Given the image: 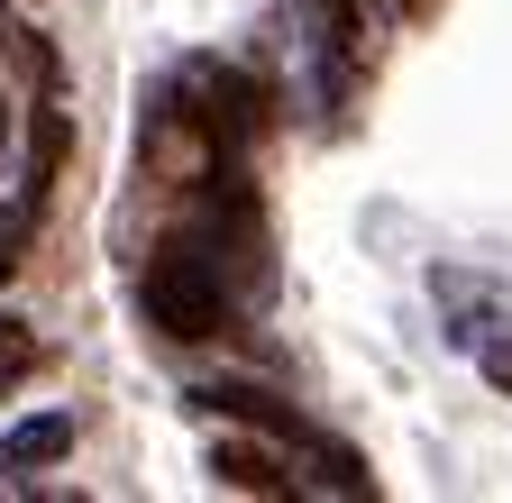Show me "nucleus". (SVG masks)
Returning a JSON list of instances; mask_svg holds the SVG:
<instances>
[{
  "label": "nucleus",
  "mask_w": 512,
  "mask_h": 503,
  "mask_svg": "<svg viewBox=\"0 0 512 503\" xmlns=\"http://www.w3.org/2000/svg\"><path fill=\"white\" fill-rule=\"evenodd\" d=\"M403 19H430V0H403Z\"/></svg>",
  "instance_id": "nucleus-8"
},
{
  "label": "nucleus",
  "mask_w": 512,
  "mask_h": 503,
  "mask_svg": "<svg viewBox=\"0 0 512 503\" xmlns=\"http://www.w3.org/2000/svg\"><path fill=\"white\" fill-rule=\"evenodd\" d=\"M0 138H10V92H0Z\"/></svg>",
  "instance_id": "nucleus-9"
},
{
  "label": "nucleus",
  "mask_w": 512,
  "mask_h": 503,
  "mask_svg": "<svg viewBox=\"0 0 512 503\" xmlns=\"http://www.w3.org/2000/svg\"><path fill=\"white\" fill-rule=\"evenodd\" d=\"M0 55H10V65L28 74V92H37V101H55V46H46L37 28H19V19H0Z\"/></svg>",
  "instance_id": "nucleus-5"
},
{
  "label": "nucleus",
  "mask_w": 512,
  "mask_h": 503,
  "mask_svg": "<svg viewBox=\"0 0 512 503\" xmlns=\"http://www.w3.org/2000/svg\"><path fill=\"white\" fill-rule=\"evenodd\" d=\"M266 83L256 74H238V65H183V83L156 101V119L174 138H192V147H211V156H238L256 129H266Z\"/></svg>",
  "instance_id": "nucleus-2"
},
{
  "label": "nucleus",
  "mask_w": 512,
  "mask_h": 503,
  "mask_svg": "<svg viewBox=\"0 0 512 503\" xmlns=\"http://www.w3.org/2000/svg\"><path fill=\"white\" fill-rule=\"evenodd\" d=\"M138 311H147V330H165V339H183V348H211V339H238V330H247V302L211 275V257H202L183 229L147 257Z\"/></svg>",
  "instance_id": "nucleus-1"
},
{
  "label": "nucleus",
  "mask_w": 512,
  "mask_h": 503,
  "mask_svg": "<svg viewBox=\"0 0 512 503\" xmlns=\"http://www.w3.org/2000/svg\"><path fill=\"white\" fill-rule=\"evenodd\" d=\"M485 385H503V394H512V339H494V348H485Z\"/></svg>",
  "instance_id": "nucleus-7"
},
{
  "label": "nucleus",
  "mask_w": 512,
  "mask_h": 503,
  "mask_svg": "<svg viewBox=\"0 0 512 503\" xmlns=\"http://www.w3.org/2000/svg\"><path fill=\"white\" fill-rule=\"evenodd\" d=\"M211 476H220L229 494H293V485H302V476H293V458L247 449V439H220V449H211Z\"/></svg>",
  "instance_id": "nucleus-3"
},
{
  "label": "nucleus",
  "mask_w": 512,
  "mask_h": 503,
  "mask_svg": "<svg viewBox=\"0 0 512 503\" xmlns=\"http://www.w3.org/2000/svg\"><path fill=\"white\" fill-rule=\"evenodd\" d=\"M64 449H74V412H37V421H19L10 439H0V467H55Z\"/></svg>",
  "instance_id": "nucleus-4"
},
{
  "label": "nucleus",
  "mask_w": 512,
  "mask_h": 503,
  "mask_svg": "<svg viewBox=\"0 0 512 503\" xmlns=\"http://www.w3.org/2000/svg\"><path fill=\"white\" fill-rule=\"evenodd\" d=\"M28 366H37V339H28L19 321H0V394H10V385H19Z\"/></svg>",
  "instance_id": "nucleus-6"
}]
</instances>
